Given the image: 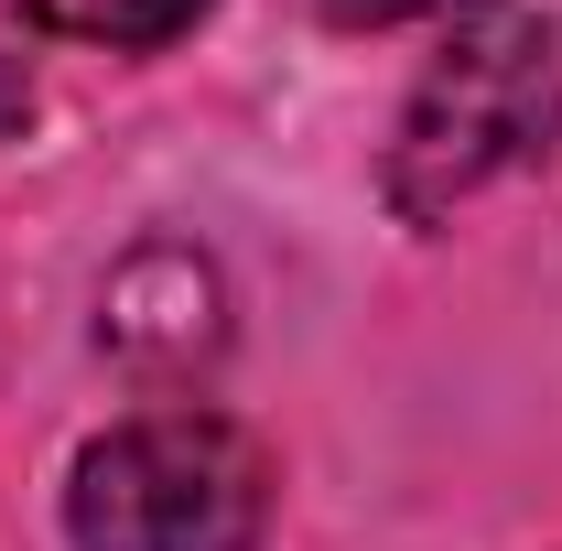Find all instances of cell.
<instances>
[{
	"label": "cell",
	"mask_w": 562,
	"mask_h": 551,
	"mask_svg": "<svg viewBox=\"0 0 562 551\" xmlns=\"http://www.w3.org/2000/svg\"><path fill=\"white\" fill-rule=\"evenodd\" d=\"M562 131V44L530 11H465L454 44L422 66L401 140H390V206L432 227L465 195H487L508 162H530Z\"/></svg>",
	"instance_id": "6da1fadb"
},
{
	"label": "cell",
	"mask_w": 562,
	"mask_h": 551,
	"mask_svg": "<svg viewBox=\"0 0 562 551\" xmlns=\"http://www.w3.org/2000/svg\"><path fill=\"white\" fill-rule=\"evenodd\" d=\"M206 0H33L44 33H76V44H109V55H140V44H173L195 33Z\"/></svg>",
	"instance_id": "277c9868"
},
{
	"label": "cell",
	"mask_w": 562,
	"mask_h": 551,
	"mask_svg": "<svg viewBox=\"0 0 562 551\" xmlns=\"http://www.w3.org/2000/svg\"><path fill=\"white\" fill-rule=\"evenodd\" d=\"M347 22H465V11H487V0H336Z\"/></svg>",
	"instance_id": "5b68a950"
},
{
	"label": "cell",
	"mask_w": 562,
	"mask_h": 551,
	"mask_svg": "<svg viewBox=\"0 0 562 551\" xmlns=\"http://www.w3.org/2000/svg\"><path fill=\"white\" fill-rule=\"evenodd\" d=\"M98 336L131 368H195L216 346V271L195 249H140L120 260V281L98 292Z\"/></svg>",
	"instance_id": "3957f363"
},
{
	"label": "cell",
	"mask_w": 562,
	"mask_h": 551,
	"mask_svg": "<svg viewBox=\"0 0 562 551\" xmlns=\"http://www.w3.org/2000/svg\"><path fill=\"white\" fill-rule=\"evenodd\" d=\"M271 519V454L216 412H140L66 476L76 551H249Z\"/></svg>",
	"instance_id": "7a4b0ae2"
}]
</instances>
